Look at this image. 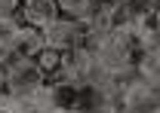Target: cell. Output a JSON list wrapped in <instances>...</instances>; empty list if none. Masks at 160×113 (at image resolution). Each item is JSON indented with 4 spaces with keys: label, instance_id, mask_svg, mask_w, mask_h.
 Wrapping results in <instances>:
<instances>
[{
    "label": "cell",
    "instance_id": "cell-1",
    "mask_svg": "<svg viewBox=\"0 0 160 113\" xmlns=\"http://www.w3.org/2000/svg\"><path fill=\"white\" fill-rule=\"evenodd\" d=\"M49 86L37 58H12L6 61V95L9 101H28Z\"/></svg>",
    "mask_w": 160,
    "mask_h": 113
},
{
    "label": "cell",
    "instance_id": "cell-2",
    "mask_svg": "<svg viewBox=\"0 0 160 113\" xmlns=\"http://www.w3.org/2000/svg\"><path fill=\"white\" fill-rule=\"evenodd\" d=\"M120 113H160V89L136 74L120 92Z\"/></svg>",
    "mask_w": 160,
    "mask_h": 113
},
{
    "label": "cell",
    "instance_id": "cell-3",
    "mask_svg": "<svg viewBox=\"0 0 160 113\" xmlns=\"http://www.w3.org/2000/svg\"><path fill=\"white\" fill-rule=\"evenodd\" d=\"M83 34H86V25L77 21V19H65V16L43 31L46 46L49 49H59V52H74L80 43H83Z\"/></svg>",
    "mask_w": 160,
    "mask_h": 113
},
{
    "label": "cell",
    "instance_id": "cell-4",
    "mask_svg": "<svg viewBox=\"0 0 160 113\" xmlns=\"http://www.w3.org/2000/svg\"><path fill=\"white\" fill-rule=\"evenodd\" d=\"M157 9L160 0H123L117 6V28H142L145 21L157 19Z\"/></svg>",
    "mask_w": 160,
    "mask_h": 113
},
{
    "label": "cell",
    "instance_id": "cell-5",
    "mask_svg": "<svg viewBox=\"0 0 160 113\" xmlns=\"http://www.w3.org/2000/svg\"><path fill=\"white\" fill-rule=\"evenodd\" d=\"M19 19L25 21V25H31V28L46 31L52 21H59V19H62L59 0H25V3H22Z\"/></svg>",
    "mask_w": 160,
    "mask_h": 113
},
{
    "label": "cell",
    "instance_id": "cell-6",
    "mask_svg": "<svg viewBox=\"0 0 160 113\" xmlns=\"http://www.w3.org/2000/svg\"><path fill=\"white\" fill-rule=\"evenodd\" d=\"M43 49H46V37H43V31L22 21L19 34H16L12 43H9V61H12V58H37Z\"/></svg>",
    "mask_w": 160,
    "mask_h": 113
},
{
    "label": "cell",
    "instance_id": "cell-7",
    "mask_svg": "<svg viewBox=\"0 0 160 113\" xmlns=\"http://www.w3.org/2000/svg\"><path fill=\"white\" fill-rule=\"evenodd\" d=\"M136 74L145 83H151L154 89H160V52H142L139 64H136Z\"/></svg>",
    "mask_w": 160,
    "mask_h": 113
},
{
    "label": "cell",
    "instance_id": "cell-8",
    "mask_svg": "<svg viewBox=\"0 0 160 113\" xmlns=\"http://www.w3.org/2000/svg\"><path fill=\"white\" fill-rule=\"evenodd\" d=\"M96 3H99V0H59V9H62L65 19L86 21L92 12H96Z\"/></svg>",
    "mask_w": 160,
    "mask_h": 113
},
{
    "label": "cell",
    "instance_id": "cell-9",
    "mask_svg": "<svg viewBox=\"0 0 160 113\" xmlns=\"http://www.w3.org/2000/svg\"><path fill=\"white\" fill-rule=\"evenodd\" d=\"M22 0H0V19H19Z\"/></svg>",
    "mask_w": 160,
    "mask_h": 113
},
{
    "label": "cell",
    "instance_id": "cell-10",
    "mask_svg": "<svg viewBox=\"0 0 160 113\" xmlns=\"http://www.w3.org/2000/svg\"><path fill=\"white\" fill-rule=\"evenodd\" d=\"M0 101H9V95H6V64L0 61Z\"/></svg>",
    "mask_w": 160,
    "mask_h": 113
},
{
    "label": "cell",
    "instance_id": "cell-11",
    "mask_svg": "<svg viewBox=\"0 0 160 113\" xmlns=\"http://www.w3.org/2000/svg\"><path fill=\"white\" fill-rule=\"evenodd\" d=\"M0 61H3V64L9 61V43H6L3 37H0Z\"/></svg>",
    "mask_w": 160,
    "mask_h": 113
},
{
    "label": "cell",
    "instance_id": "cell-12",
    "mask_svg": "<svg viewBox=\"0 0 160 113\" xmlns=\"http://www.w3.org/2000/svg\"><path fill=\"white\" fill-rule=\"evenodd\" d=\"M0 113H19L16 101H0Z\"/></svg>",
    "mask_w": 160,
    "mask_h": 113
},
{
    "label": "cell",
    "instance_id": "cell-13",
    "mask_svg": "<svg viewBox=\"0 0 160 113\" xmlns=\"http://www.w3.org/2000/svg\"><path fill=\"white\" fill-rule=\"evenodd\" d=\"M99 3H108V6H120L123 0H99Z\"/></svg>",
    "mask_w": 160,
    "mask_h": 113
},
{
    "label": "cell",
    "instance_id": "cell-14",
    "mask_svg": "<svg viewBox=\"0 0 160 113\" xmlns=\"http://www.w3.org/2000/svg\"><path fill=\"white\" fill-rule=\"evenodd\" d=\"M157 21H160V9H157Z\"/></svg>",
    "mask_w": 160,
    "mask_h": 113
},
{
    "label": "cell",
    "instance_id": "cell-15",
    "mask_svg": "<svg viewBox=\"0 0 160 113\" xmlns=\"http://www.w3.org/2000/svg\"><path fill=\"white\" fill-rule=\"evenodd\" d=\"M22 3H25V0H22Z\"/></svg>",
    "mask_w": 160,
    "mask_h": 113
}]
</instances>
